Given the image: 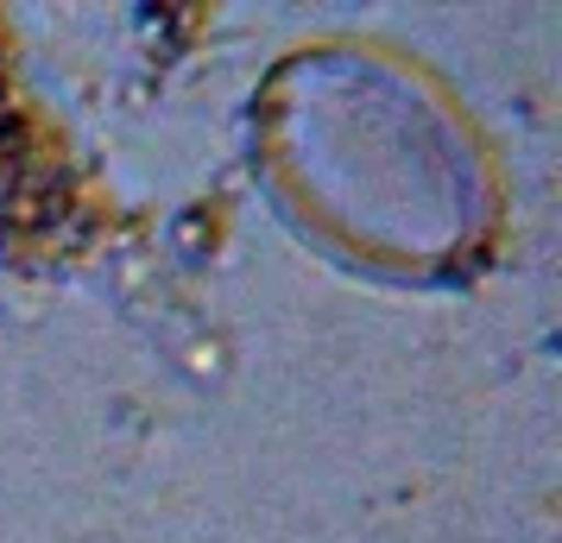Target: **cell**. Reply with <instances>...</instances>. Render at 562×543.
<instances>
[{"label": "cell", "mask_w": 562, "mask_h": 543, "mask_svg": "<svg viewBox=\"0 0 562 543\" xmlns=\"http://www.w3.org/2000/svg\"><path fill=\"white\" fill-rule=\"evenodd\" d=\"M254 171L304 240L392 285L461 279L506 228L474 114L424 64L367 38H316L266 70Z\"/></svg>", "instance_id": "obj_1"}]
</instances>
